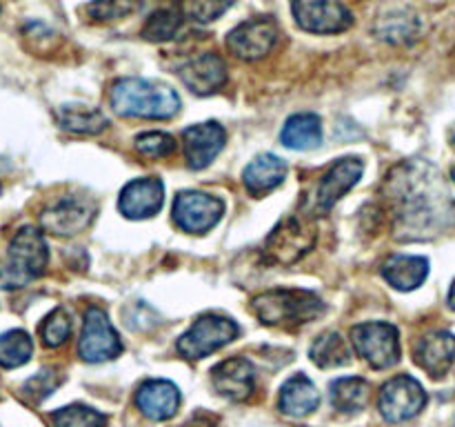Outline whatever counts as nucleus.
Instances as JSON below:
<instances>
[{
  "label": "nucleus",
  "mask_w": 455,
  "mask_h": 427,
  "mask_svg": "<svg viewBox=\"0 0 455 427\" xmlns=\"http://www.w3.org/2000/svg\"><path fill=\"white\" fill-rule=\"evenodd\" d=\"M451 178H453V182H455V167L451 169Z\"/></svg>",
  "instance_id": "39"
},
{
  "label": "nucleus",
  "mask_w": 455,
  "mask_h": 427,
  "mask_svg": "<svg viewBox=\"0 0 455 427\" xmlns=\"http://www.w3.org/2000/svg\"><path fill=\"white\" fill-rule=\"evenodd\" d=\"M234 3L235 0H189L187 13H189L196 22H212L218 20L227 9L234 7Z\"/></svg>",
  "instance_id": "34"
},
{
  "label": "nucleus",
  "mask_w": 455,
  "mask_h": 427,
  "mask_svg": "<svg viewBox=\"0 0 455 427\" xmlns=\"http://www.w3.org/2000/svg\"><path fill=\"white\" fill-rule=\"evenodd\" d=\"M427 394L413 376H395L382 387L378 407L389 423H403L418 416L425 409Z\"/></svg>",
  "instance_id": "11"
},
{
  "label": "nucleus",
  "mask_w": 455,
  "mask_h": 427,
  "mask_svg": "<svg viewBox=\"0 0 455 427\" xmlns=\"http://www.w3.org/2000/svg\"><path fill=\"white\" fill-rule=\"evenodd\" d=\"M253 311L265 325L293 327L324 314V302L305 289H271L251 301Z\"/></svg>",
  "instance_id": "3"
},
{
  "label": "nucleus",
  "mask_w": 455,
  "mask_h": 427,
  "mask_svg": "<svg viewBox=\"0 0 455 427\" xmlns=\"http://www.w3.org/2000/svg\"><path fill=\"white\" fill-rule=\"evenodd\" d=\"M453 427H455V418H453Z\"/></svg>",
  "instance_id": "40"
},
{
  "label": "nucleus",
  "mask_w": 455,
  "mask_h": 427,
  "mask_svg": "<svg viewBox=\"0 0 455 427\" xmlns=\"http://www.w3.org/2000/svg\"><path fill=\"white\" fill-rule=\"evenodd\" d=\"M185 427H216L212 423V418H207V416H198V418H194V421L191 423H187Z\"/></svg>",
  "instance_id": "36"
},
{
  "label": "nucleus",
  "mask_w": 455,
  "mask_h": 427,
  "mask_svg": "<svg viewBox=\"0 0 455 427\" xmlns=\"http://www.w3.org/2000/svg\"><path fill=\"white\" fill-rule=\"evenodd\" d=\"M455 359V336L451 332H431L416 347V363L431 376H444Z\"/></svg>",
  "instance_id": "19"
},
{
  "label": "nucleus",
  "mask_w": 455,
  "mask_h": 427,
  "mask_svg": "<svg viewBox=\"0 0 455 427\" xmlns=\"http://www.w3.org/2000/svg\"><path fill=\"white\" fill-rule=\"evenodd\" d=\"M47 262L49 252L43 231L36 227H22L13 234L7 249V261L0 267V287H25L31 280L43 276Z\"/></svg>",
  "instance_id": "2"
},
{
  "label": "nucleus",
  "mask_w": 455,
  "mask_h": 427,
  "mask_svg": "<svg viewBox=\"0 0 455 427\" xmlns=\"http://www.w3.org/2000/svg\"><path fill=\"white\" fill-rule=\"evenodd\" d=\"M53 427H105L107 418L87 405H69L52 414Z\"/></svg>",
  "instance_id": "30"
},
{
  "label": "nucleus",
  "mask_w": 455,
  "mask_h": 427,
  "mask_svg": "<svg viewBox=\"0 0 455 427\" xmlns=\"http://www.w3.org/2000/svg\"><path fill=\"white\" fill-rule=\"evenodd\" d=\"M382 276L391 287L400 289V292H411V289L420 287L429 276V261L422 256L398 254L382 265Z\"/></svg>",
  "instance_id": "22"
},
{
  "label": "nucleus",
  "mask_w": 455,
  "mask_h": 427,
  "mask_svg": "<svg viewBox=\"0 0 455 427\" xmlns=\"http://www.w3.org/2000/svg\"><path fill=\"white\" fill-rule=\"evenodd\" d=\"M449 307H451V310H455V280H453L451 289H449Z\"/></svg>",
  "instance_id": "37"
},
{
  "label": "nucleus",
  "mask_w": 455,
  "mask_h": 427,
  "mask_svg": "<svg viewBox=\"0 0 455 427\" xmlns=\"http://www.w3.org/2000/svg\"><path fill=\"white\" fill-rule=\"evenodd\" d=\"M34 354V342L22 329L0 334V367L13 369L25 365Z\"/></svg>",
  "instance_id": "29"
},
{
  "label": "nucleus",
  "mask_w": 455,
  "mask_h": 427,
  "mask_svg": "<svg viewBox=\"0 0 455 427\" xmlns=\"http://www.w3.org/2000/svg\"><path fill=\"white\" fill-rule=\"evenodd\" d=\"M138 154L145 158H167L176 151V138L164 132H147L136 138Z\"/></svg>",
  "instance_id": "32"
},
{
  "label": "nucleus",
  "mask_w": 455,
  "mask_h": 427,
  "mask_svg": "<svg viewBox=\"0 0 455 427\" xmlns=\"http://www.w3.org/2000/svg\"><path fill=\"white\" fill-rule=\"evenodd\" d=\"M58 385V378L52 372H40L38 376L31 378L25 385L27 394H34V399H44V396L52 394L53 387Z\"/></svg>",
  "instance_id": "35"
},
{
  "label": "nucleus",
  "mask_w": 455,
  "mask_h": 427,
  "mask_svg": "<svg viewBox=\"0 0 455 427\" xmlns=\"http://www.w3.org/2000/svg\"><path fill=\"white\" fill-rule=\"evenodd\" d=\"M371 385L364 378L347 376L331 383V403L340 412H360L369 403Z\"/></svg>",
  "instance_id": "27"
},
{
  "label": "nucleus",
  "mask_w": 455,
  "mask_h": 427,
  "mask_svg": "<svg viewBox=\"0 0 455 427\" xmlns=\"http://www.w3.org/2000/svg\"><path fill=\"white\" fill-rule=\"evenodd\" d=\"M311 360L318 367H340L349 363V347L338 332H327L311 345Z\"/></svg>",
  "instance_id": "28"
},
{
  "label": "nucleus",
  "mask_w": 455,
  "mask_h": 427,
  "mask_svg": "<svg viewBox=\"0 0 455 427\" xmlns=\"http://www.w3.org/2000/svg\"><path fill=\"white\" fill-rule=\"evenodd\" d=\"M227 132L218 123H198L191 125L182 132V147L185 158L191 169H204L216 160L225 147Z\"/></svg>",
  "instance_id": "13"
},
{
  "label": "nucleus",
  "mask_w": 455,
  "mask_h": 427,
  "mask_svg": "<svg viewBox=\"0 0 455 427\" xmlns=\"http://www.w3.org/2000/svg\"><path fill=\"white\" fill-rule=\"evenodd\" d=\"M182 22H185L182 3L163 4L149 13L145 27H142V38L151 40V43H167L180 31Z\"/></svg>",
  "instance_id": "24"
},
{
  "label": "nucleus",
  "mask_w": 455,
  "mask_h": 427,
  "mask_svg": "<svg viewBox=\"0 0 455 427\" xmlns=\"http://www.w3.org/2000/svg\"><path fill=\"white\" fill-rule=\"evenodd\" d=\"M256 372L247 359H229L212 369V383L220 396L229 400H244L253 391Z\"/></svg>",
  "instance_id": "17"
},
{
  "label": "nucleus",
  "mask_w": 455,
  "mask_h": 427,
  "mask_svg": "<svg viewBox=\"0 0 455 427\" xmlns=\"http://www.w3.org/2000/svg\"><path fill=\"white\" fill-rule=\"evenodd\" d=\"M225 214V203L204 191H180L173 200V222L189 234H204Z\"/></svg>",
  "instance_id": "9"
},
{
  "label": "nucleus",
  "mask_w": 455,
  "mask_h": 427,
  "mask_svg": "<svg viewBox=\"0 0 455 427\" xmlns=\"http://www.w3.org/2000/svg\"><path fill=\"white\" fill-rule=\"evenodd\" d=\"M451 142H453V147H455V129H453V133H451Z\"/></svg>",
  "instance_id": "38"
},
{
  "label": "nucleus",
  "mask_w": 455,
  "mask_h": 427,
  "mask_svg": "<svg viewBox=\"0 0 455 427\" xmlns=\"http://www.w3.org/2000/svg\"><path fill=\"white\" fill-rule=\"evenodd\" d=\"M163 200L164 187L160 178H136L120 191L118 209L123 212V216L132 218V221H142V218L156 216L163 207Z\"/></svg>",
  "instance_id": "15"
},
{
  "label": "nucleus",
  "mask_w": 455,
  "mask_h": 427,
  "mask_svg": "<svg viewBox=\"0 0 455 427\" xmlns=\"http://www.w3.org/2000/svg\"><path fill=\"white\" fill-rule=\"evenodd\" d=\"M376 36L385 43L391 44H404L411 43V40L418 38V31H420V22L413 13L409 12H389L387 16L378 18L376 27H373Z\"/></svg>",
  "instance_id": "25"
},
{
  "label": "nucleus",
  "mask_w": 455,
  "mask_h": 427,
  "mask_svg": "<svg viewBox=\"0 0 455 427\" xmlns=\"http://www.w3.org/2000/svg\"><path fill=\"white\" fill-rule=\"evenodd\" d=\"M109 102L116 114L127 118L164 120L180 109V98L172 87L142 78L116 80L109 92Z\"/></svg>",
  "instance_id": "1"
},
{
  "label": "nucleus",
  "mask_w": 455,
  "mask_h": 427,
  "mask_svg": "<svg viewBox=\"0 0 455 427\" xmlns=\"http://www.w3.org/2000/svg\"><path fill=\"white\" fill-rule=\"evenodd\" d=\"M320 405V394L318 387L311 383L309 376L305 374H296V376L289 378L287 383L280 390V409L289 416H309L318 409Z\"/></svg>",
  "instance_id": "21"
},
{
  "label": "nucleus",
  "mask_w": 455,
  "mask_h": 427,
  "mask_svg": "<svg viewBox=\"0 0 455 427\" xmlns=\"http://www.w3.org/2000/svg\"><path fill=\"white\" fill-rule=\"evenodd\" d=\"M323 141V125L315 114H293L280 132V142L293 151L314 149Z\"/></svg>",
  "instance_id": "23"
},
{
  "label": "nucleus",
  "mask_w": 455,
  "mask_h": 427,
  "mask_svg": "<svg viewBox=\"0 0 455 427\" xmlns=\"http://www.w3.org/2000/svg\"><path fill=\"white\" fill-rule=\"evenodd\" d=\"M96 205L84 196H65L40 214V225L56 236H74L87 230L93 221Z\"/></svg>",
  "instance_id": "12"
},
{
  "label": "nucleus",
  "mask_w": 455,
  "mask_h": 427,
  "mask_svg": "<svg viewBox=\"0 0 455 427\" xmlns=\"http://www.w3.org/2000/svg\"><path fill=\"white\" fill-rule=\"evenodd\" d=\"M291 12L309 34H342L354 25V13L340 0H291Z\"/></svg>",
  "instance_id": "7"
},
{
  "label": "nucleus",
  "mask_w": 455,
  "mask_h": 427,
  "mask_svg": "<svg viewBox=\"0 0 455 427\" xmlns=\"http://www.w3.org/2000/svg\"><path fill=\"white\" fill-rule=\"evenodd\" d=\"M133 7V0H93L84 7V13L96 22H111L129 16Z\"/></svg>",
  "instance_id": "33"
},
{
  "label": "nucleus",
  "mask_w": 455,
  "mask_h": 427,
  "mask_svg": "<svg viewBox=\"0 0 455 427\" xmlns=\"http://www.w3.org/2000/svg\"><path fill=\"white\" fill-rule=\"evenodd\" d=\"M287 165L275 154H260L244 167L243 181L251 196H265L283 185Z\"/></svg>",
  "instance_id": "20"
},
{
  "label": "nucleus",
  "mask_w": 455,
  "mask_h": 427,
  "mask_svg": "<svg viewBox=\"0 0 455 427\" xmlns=\"http://www.w3.org/2000/svg\"><path fill=\"white\" fill-rule=\"evenodd\" d=\"M178 76L194 93L209 96L227 83V65L218 53L204 52L180 65Z\"/></svg>",
  "instance_id": "16"
},
{
  "label": "nucleus",
  "mask_w": 455,
  "mask_h": 427,
  "mask_svg": "<svg viewBox=\"0 0 455 427\" xmlns=\"http://www.w3.org/2000/svg\"><path fill=\"white\" fill-rule=\"evenodd\" d=\"M71 336V316L67 310L56 307L47 318L40 325V338L47 347H60L65 345L67 338Z\"/></svg>",
  "instance_id": "31"
},
{
  "label": "nucleus",
  "mask_w": 455,
  "mask_h": 427,
  "mask_svg": "<svg viewBox=\"0 0 455 427\" xmlns=\"http://www.w3.org/2000/svg\"><path fill=\"white\" fill-rule=\"evenodd\" d=\"M315 230L298 216H287L274 227L265 243V258L271 265H293L314 249Z\"/></svg>",
  "instance_id": "4"
},
{
  "label": "nucleus",
  "mask_w": 455,
  "mask_h": 427,
  "mask_svg": "<svg viewBox=\"0 0 455 427\" xmlns=\"http://www.w3.org/2000/svg\"><path fill=\"white\" fill-rule=\"evenodd\" d=\"M238 336V325L220 314H203L178 341V351L185 359H204Z\"/></svg>",
  "instance_id": "6"
},
{
  "label": "nucleus",
  "mask_w": 455,
  "mask_h": 427,
  "mask_svg": "<svg viewBox=\"0 0 455 427\" xmlns=\"http://www.w3.org/2000/svg\"><path fill=\"white\" fill-rule=\"evenodd\" d=\"M136 405L151 421H167L178 412L180 391L173 383L163 381V378H151L138 387Z\"/></svg>",
  "instance_id": "18"
},
{
  "label": "nucleus",
  "mask_w": 455,
  "mask_h": 427,
  "mask_svg": "<svg viewBox=\"0 0 455 427\" xmlns=\"http://www.w3.org/2000/svg\"><path fill=\"white\" fill-rule=\"evenodd\" d=\"M364 165L360 158H340L323 173L315 191V212H329L355 182L363 178Z\"/></svg>",
  "instance_id": "14"
},
{
  "label": "nucleus",
  "mask_w": 455,
  "mask_h": 427,
  "mask_svg": "<svg viewBox=\"0 0 455 427\" xmlns=\"http://www.w3.org/2000/svg\"><path fill=\"white\" fill-rule=\"evenodd\" d=\"M351 342L373 369H389L400 360V336L391 323L371 320L355 325L351 329Z\"/></svg>",
  "instance_id": "5"
},
{
  "label": "nucleus",
  "mask_w": 455,
  "mask_h": 427,
  "mask_svg": "<svg viewBox=\"0 0 455 427\" xmlns=\"http://www.w3.org/2000/svg\"><path fill=\"white\" fill-rule=\"evenodd\" d=\"M120 351H123V342H120L109 316L100 307H89L78 341V354L87 363H102V360L120 356Z\"/></svg>",
  "instance_id": "8"
},
{
  "label": "nucleus",
  "mask_w": 455,
  "mask_h": 427,
  "mask_svg": "<svg viewBox=\"0 0 455 427\" xmlns=\"http://www.w3.org/2000/svg\"><path fill=\"white\" fill-rule=\"evenodd\" d=\"M278 43V25L274 18L262 16L243 22L227 36V49L240 60H260Z\"/></svg>",
  "instance_id": "10"
},
{
  "label": "nucleus",
  "mask_w": 455,
  "mask_h": 427,
  "mask_svg": "<svg viewBox=\"0 0 455 427\" xmlns=\"http://www.w3.org/2000/svg\"><path fill=\"white\" fill-rule=\"evenodd\" d=\"M58 123L62 129L74 133H100L105 132L109 120L102 114L100 109H93V107H83V105H67L58 111Z\"/></svg>",
  "instance_id": "26"
}]
</instances>
